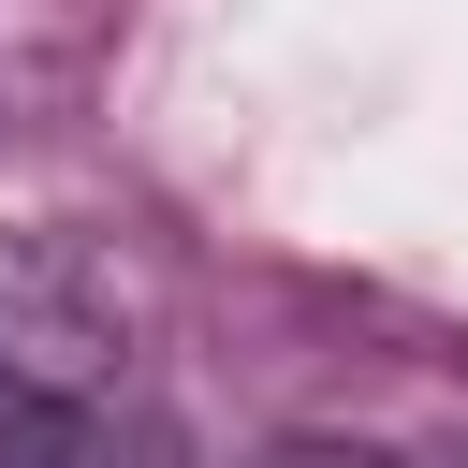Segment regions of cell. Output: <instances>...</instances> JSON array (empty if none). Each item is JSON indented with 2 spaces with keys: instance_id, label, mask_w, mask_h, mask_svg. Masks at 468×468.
Instances as JSON below:
<instances>
[{
  "instance_id": "obj_1",
  "label": "cell",
  "mask_w": 468,
  "mask_h": 468,
  "mask_svg": "<svg viewBox=\"0 0 468 468\" xmlns=\"http://www.w3.org/2000/svg\"><path fill=\"white\" fill-rule=\"evenodd\" d=\"M0 380H29V395H117V307L58 249H29V234H0Z\"/></svg>"
},
{
  "instance_id": "obj_2",
  "label": "cell",
  "mask_w": 468,
  "mask_h": 468,
  "mask_svg": "<svg viewBox=\"0 0 468 468\" xmlns=\"http://www.w3.org/2000/svg\"><path fill=\"white\" fill-rule=\"evenodd\" d=\"M73 410H88V395H29V380H0V468H73Z\"/></svg>"
},
{
  "instance_id": "obj_3",
  "label": "cell",
  "mask_w": 468,
  "mask_h": 468,
  "mask_svg": "<svg viewBox=\"0 0 468 468\" xmlns=\"http://www.w3.org/2000/svg\"><path fill=\"white\" fill-rule=\"evenodd\" d=\"M263 468H395L380 439H292V453H263Z\"/></svg>"
}]
</instances>
